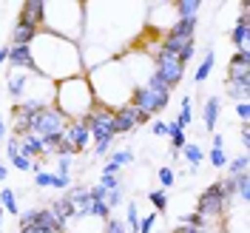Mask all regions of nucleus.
<instances>
[{
  "label": "nucleus",
  "mask_w": 250,
  "mask_h": 233,
  "mask_svg": "<svg viewBox=\"0 0 250 233\" xmlns=\"http://www.w3.org/2000/svg\"><path fill=\"white\" fill-rule=\"evenodd\" d=\"M103 173H111V176H114V173H120V168H117V165H111V162H105V168H103Z\"/></svg>",
  "instance_id": "nucleus-46"
},
{
  "label": "nucleus",
  "mask_w": 250,
  "mask_h": 233,
  "mask_svg": "<svg viewBox=\"0 0 250 233\" xmlns=\"http://www.w3.org/2000/svg\"><path fill=\"white\" fill-rule=\"evenodd\" d=\"M239 140H242V148L248 151V148H250V125H248V123H242V131H239Z\"/></svg>",
  "instance_id": "nucleus-42"
},
{
  "label": "nucleus",
  "mask_w": 250,
  "mask_h": 233,
  "mask_svg": "<svg viewBox=\"0 0 250 233\" xmlns=\"http://www.w3.org/2000/svg\"><path fill=\"white\" fill-rule=\"evenodd\" d=\"M0 225H3V208H0Z\"/></svg>",
  "instance_id": "nucleus-51"
},
{
  "label": "nucleus",
  "mask_w": 250,
  "mask_h": 233,
  "mask_svg": "<svg viewBox=\"0 0 250 233\" xmlns=\"http://www.w3.org/2000/svg\"><path fill=\"white\" fill-rule=\"evenodd\" d=\"M151 120V117H145L140 108H134L131 103L128 106H120V108L114 111V137H120V134H131L134 128H140Z\"/></svg>",
  "instance_id": "nucleus-7"
},
{
  "label": "nucleus",
  "mask_w": 250,
  "mask_h": 233,
  "mask_svg": "<svg viewBox=\"0 0 250 233\" xmlns=\"http://www.w3.org/2000/svg\"><path fill=\"white\" fill-rule=\"evenodd\" d=\"M9 65L12 68H20V71H34L31 48L29 46H9Z\"/></svg>",
  "instance_id": "nucleus-12"
},
{
  "label": "nucleus",
  "mask_w": 250,
  "mask_h": 233,
  "mask_svg": "<svg viewBox=\"0 0 250 233\" xmlns=\"http://www.w3.org/2000/svg\"><path fill=\"white\" fill-rule=\"evenodd\" d=\"M111 165H117V168H123V165H128V162H134V151L131 148H120V151H114L108 159Z\"/></svg>",
  "instance_id": "nucleus-26"
},
{
  "label": "nucleus",
  "mask_w": 250,
  "mask_h": 233,
  "mask_svg": "<svg viewBox=\"0 0 250 233\" xmlns=\"http://www.w3.org/2000/svg\"><path fill=\"white\" fill-rule=\"evenodd\" d=\"M31 63L34 71L40 77H46L48 83H62L68 77H83L85 65H83V54H80L77 43L62 40L57 34L48 31H37V37L31 40Z\"/></svg>",
  "instance_id": "nucleus-1"
},
{
  "label": "nucleus",
  "mask_w": 250,
  "mask_h": 233,
  "mask_svg": "<svg viewBox=\"0 0 250 233\" xmlns=\"http://www.w3.org/2000/svg\"><path fill=\"white\" fill-rule=\"evenodd\" d=\"M57 173H46V171H34V185L37 188H54Z\"/></svg>",
  "instance_id": "nucleus-32"
},
{
  "label": "nucleus",
  "mask_w": 250,
  "mask_h": 233,
  "mask_svg": "<svg viewBox=\"0 0 250 233\" xmlns=\"http://www.w3.org/2000/svg\"><path fill=\"white\" fill-rule=\"evenodd\" d=\"M248 94H250V88H233V85H228V97H230V100L245 103V100H248Z\"/></svg>",
  "instance_id": "nucleus-38"
},
{
  "label": "nucleus",
  "mask_w": 250,
  "mask_h": 233,
  "mask_svg": "<svg viewBox=\"0 0 250 233\" xmlns=\"http://www.w3.org/2000/svg\"><path fill=\"white\" fill-rule=\"evenodd\" d=\"M17 154H20V142H17V137H9V142H6V156L15 159Z\"/></svg>",
  "instance_id": "nucleus-41"
},
{
  "label": "nucleus",
  "mask_w": 250,
  "mask_h": 233,
  "mask_svg": "<svg viewBox=\"0 0 250 233\" xmlns=\"http://www.w3.org/2000/svg\"><path fill=\"white\" fill-rule=\"evenodd\" d=\"M213 145H225V137L222 134H213Z\"/></svg>",
  "instance_id": "nucleus-49"
},
{
  "label": "nucleus",
  "mask_w": 250,
  "mask_h": 233,
  "mask_svg": "<svg viewBox=\"0 0 250 233\" xmlns=\"http://www.w3.org/2000/svg\"><path fill=\"white\" fill-rule=\"evenodd\" d=\"M219 108H222V103H219V97H216V94L205 100V128H208V131H213V128H216Z\"/></svg>",
  "instance_id": "nucleus-15"
},
{
  "label": "nucleus",
  "mask_w": 250,
  "mask_h": 233,
  "mask_svg": "<svg viewBox=\"0 0 250 233\" xmlns=\"http://www.w3.org/2000/svg\"><path fill=\"white\" fill-rule=\"evenodd\" d=\"M51 213H54V216L60 219V225L65 228V222H68V219L74 216L77 211H74V205H71L68 199H65V196H62V199H57V202L51 205Z\"/></svg>",
  "instance_id": "nucleus-19"
},
{
  "label": "nucleus",
  "mask_w": 250,
  "mask_h": 233,
  "mask_svg": "<svg viewBox=\"0 0 250 233\" xmlns=\"http://www.w3.org/2000/svg\"><path fill=\"white\" fill-rule=\"evenodd\" d=\"M3 63H9V46L0 48V65H3Z\"/></svg>",
  "instance_id": "nucleus-47"
},
{
  "label": "nucleus",
  "mask_w": 250,
  "mask_h": 233,
  "mask_svg": "<svg viewBox=\"0 0 250 233\" xmlns=\"http://www.w3.org/2000/svg\"><path fill=\"white\" fill-rule=\"evenodd\" d=\"M62 140L74 148V154H83V151L88 148V142H91V134H88L85 123H65V128H62Z\"/></svg>",
  "instance_id": "nucleus-9"
},
{
  "label": "nucleus",
  "mask_w": 250,
  "mask_h": 233,
  "mask_svg": "<svg viewBox=\"0 0 250 233\" xmlns=\"http://www.w3.org/2000/svg\"><path fill=\"white\" fill-rule=\"evenodd\" d=\"M168 140H171V148H173L171 154H179V151L185 148V128L176 123V120L168 123Z\"/></svg>",
  "instance_id": "nucleus-16"
},
{
  "label": "nucleus",
  "mask_w": 250,
  "mask_h": 233,
  "mask_svg": "<svg viewBox=\"0 0 250 233\" xmlns=\"http://www.w3.org/2000/svg\"><path fill=\"white\" fill-rule=\"evenodd\" d=\"M190 120H193V108H190V97H182V106H179V117H176V123L182 125V128H188V125H190Z\"/></svg>",
  "instance_id": "nucleus-25"
},
{
  "label": "nucleus",
  "mask_w": 250,
  "mask_h": 233,
  "mask_svg": "<svg viewBox=\"0 0 250 233\" xmlns=\"http://www.w3.org/2000/svg\"><path fill=\"white\" fill-rule=\"evenodd\" d=\"M156 219H159L156 213H148V216H142L140 231H137V233H151V231H154V225H156Z\"/></svg>",
  "instance_id": "nucleus-37"
},
{
  "label": "nucleus",
  "mask_w": 250,
  "mask_h": 233,
  "mask_svg": "<svg viewBox=\"0 0 250 233\" xmlns=\"http://www.w3.org/2000/svg\"><path fill=\"white\" fill-rule=\"evenodd\" d=\"M196 213L199 216H222L225 213V199H222V185L213 182V185H208L202 191V196H199V202H196Z\"/></svg>",
  "instance_id": "nucleus-8"
},
{
  "label": "nucleus",
  "mask_w": 250,
  "mask_h": 233,
  "mask_svg": "<svg viewBox=\"0 0 250 233\" xmlns=\"http://www.w3.org/2000/svg\"><path fill=\"white\" fill-rule=\"evenodd\" d=\"M125 231L137 233L140 231V208L137 202H128V216H125Z\"/></svg>",
  "instance_id": "nucleus-23"
},
{
  "label": "nucleus",
  "mask_w": 250,
  "mask_h": 233,
  "mask_svg": "<svg viewBox=\"0 0 250 233\" xmlns=\"http://www.w3.org/2000/svg\"><path fill=\"white\" fill-rule=\"evenodd\" d=\"M46 20V3L43 0H26L20 6V23H29L34 29H40Z\"/></svg>",
  "instance_id": "nucleus-10"
},
{
  "label": "nucleus",
  "mask_w": 250,
  "mask_h": 233,
  "mask_svg": "<svg viewBox=\"0 0 250 233\" xmlns=\"http://www.w3.org/2000/svg\"><path fill=\"white\" fill-rule=\"evenodd\" d=\"M151 134H154V137H168V123L154 120V123H151Z\"/></svg>",
  "instance_id": "nucleus-40"
},
{
  "label": "nucleus",
  "mask_w": 250,
  "mask_h": 233,
  "mask_svg": "<svg viewBox=\"0 0 250 233\" xmlns=\"http://www.w3.org/2000/svg\"><path fill=\"white\" fill-rule=\"evenodd\" d=\"M228 65H233V68H248V65H250V51H248V48H245V51H236Z\"/></svg>",
  "instance_id": "nucleus-35"
},
{
  "label": "nucleus",
  "mask_w": 250,
  "mask_h": 233,
  "mask_svg": "<svg viewBox=\"0 0 250 233\" xmlns=\"http://www.w3.org/2000/svg\"><path fill=\"white\" fill-rule=\"evenodd\" d=\"M97 185L105 188V191H114V188H123V179H120V173H114V176H111V173H103Z\"/></svg>",
  "instance_id": "nucleus-31"
},
{
  "label": "nucleus",
  "mask_w": 250,
  "mask_h": 233,
  "mask_svg": "<svg viewBox=\"0 0 250 233\" xmlns=\"http://www.w3.org/2000/svg\"><path fill=\"white\" fill-rule=\"evenodd\" d=\"M248 154H239L236 156V159H230V162H228V168H230V173H228V176H239V173H245L248 171Z\"/></svg>",
  "instance_id": "nucleus-28"
},
{
  "label": "nucleus",
  "mask_w": 250,
  "mask_h": 233,
  "mask_svg": "<svg viewBox=\"0 0 250 233\" xmlns=\"http://www.w3.org/2000/svg\"><path fill=\"white\" fill-rule=\"evenodd\" d=\"M210 165H213V168H225V165H228L225 145H210Z\"/></svg>",
  "instance_id": "nucleus-27"
},
{
  "label": "nucleus",
  "mask_w": 250,
  "mask_h": 233,
  "mask_svg": "<svg viewBox=\"0 0 250 233\" xmlns=\"http://www.w3.org/2000/svg\"><path fill=\"white\" fill-rule=\"evenodd\" d=\"M105 233H128V231H125V222H120V219H108V222H105Z\"/></svg>",
  "instance_id": "nucleus-39"
},
{
  "label": "nucleus",
  "mask_w": 250,
  "mask_h": 233,
  "mask_svg": "<svg viewBox=\"0 0 250 233\" xmlns=\"http://www.w3.org/2000/svg\"><path fill=\"white\" fill-rule=\"evenodd\" d=\"M236 114H239V117H242V123H248V120H250V103H248V100H245V103H239V106H236Z\"/></svg>",
  "instance_id": "nucleus-43"
},
{
  "label": "nucleus",
  "mask_w": 250,
  "mask_h": 233,
  "mask_svg": "<svg viewBox=\"0 0 250 233\" xmlns=\"http://www.w3.org/2000/svg\"><path fill=\"white\" fill-rule=\"evenodd\" d=\"M51 106L65 117V123H83L94 108H97V100H94L91 83L88 77H68L54 85V100Z\"/></svg>",
  "instance_id": "nucleus-2"
},
{
  "label": "nucleus",
  "mask_w": 250,
  "mask_h": 233,
  "mask_svg": "<svg viewBox=\"0 0 250 233\" xmlns=\"http://www.w3.org/2000/svg\"><path fill=\"white\" fill-rule=\"evenodd\" d=\"M179 225H190V228H196V231H205V228H208V219H205V216H199V213L193 211V213H185Z\"/></svg>",
  "instance_id": "nucleus-29"
},
{
  "label": "nucleus",
  "mask_w": 250,
  "mask_h": 233,
  "mask_svg": "<svg viewBox=\"0 0 250 233\" xmlns=\"http://www.w3.org/2000/svg\"><path fill=\"white\" fill-rule=\"evenodd\" d=\"M0 199H3V211H6V213L20 216V208H17V193L12 191V188L3 185V191H0Z\"/></svg>",
  "instance_id": "nucleus-22"
},
{
  "label": "nucleus",
  "mask_w": 250,
  "mask_h": 233,
  "mask_svg": "<svg viewBox=\"0 0 250 233\" xmlns=\"http://www.w3.org/2000/svg\"><path fill=\"white\" fill-rule=\"evenodd\" d=\"M17 142H20V154L29 156L31 162L34 159H46V151H43V142H40V137H34V134H23V137H17Z\"/></svg>",
  "instance_id": "nucleus-11"
},
{
  "label": "nucleus",
  "mask_w": 250,
  "mask_h": 233,
  "mask_svg": "<svg viewBox=\"0 0 250 233\" xmlns=\"http://www.w3.org/2000/svg\"><path fill=\"white\" fill-rule=\"evenodd\" d=\"M62 128H65V117L54 106L40 108L34 114V120H31V134L40 137V140L43 137H51V134H62Z\"/></svg>",
  "instance_id": "nucleus-4"
},
{
  "label": "nucleus",
  "mask_w": 250,
  "mask_h": 233,
  "mask_svg": "<svg viewBox=\"0 0 250 233\" xmlns=\"http://www.w3.org/2000/svg\"><path fill=\"white\" fill-rule=\"evenodd\" d=\"M12 165H15L17 171H23V173H26V171H31V165H34V162H31L29 156H23V154H17V156H15V159H12Z\"/></svg>",
  "instance_id": "nucleus-36"
},
{
  "label": "nucleus",
  "mask_w": 250,
  "mask_h": 233,
  "mask_svg": "<svg viewBox=\"0 0 250 233\" xmlns=\"http://www.w3.org/2000/svg\"><path fill=\"white\" fill-rule=\"evenodd\" d=\"M6 176H9V168H6V165H3V162H0V185H3V182H6Z\"/></svg>",
  "instance_id": "nucleus-48"
},
{
  "label": "nucleus",
  "mask_w": 250,
  "mask_h": 233,
  "mask_svg": "<svg viewBox=\"0 0 250 233\" xmlns=\"http://www.w3.org/2000/svg\"><path fill=\"white\" fill-rule=\"evenodd\" d=\"M168 100H171V94H154V91H148L145 85H137L134 94H131V106L140 108L145 117L162 114V111L168 108Z\"/></svg>",
  "instance_id": "nucleus-5"
},
{
  "label": "nucleus",
  "mask_w": 250,
  "mask_h": 233,
  "mask_svg": "<svg viewBox=\"0 0 250 233\" xmlns=\"http://www.w3.org/2000/svg\"><path fill=\"white\" fill-rule=\"evenodd\" d=\"M125 199L123 188H114V191H105V205H108V211H114V208H120Z\"/></svg>",
  "instance_id": "nucleus-30"
},
{
  "label": "nucleus",
  "mask_w": 250,
  "mask_h": 233,
  "mask_svg": "<svg viewBox=\"0 0 250 233\" xmlns=\"http://www.w3.org/2000/svg\"><path fill=\"white\" fill-rule=\"evenodd\" d=\"M228 85H233V88H250V71L248 68L228 65Z\"/></svg>",
  "instance_id": "nucleus-18"
},
{
  "label": "nucleus",
  "mask_w": 250,
  "mask_h": 233,
  "mask_svg": "<svg viewBox=\"0 0 250 233\" xmlns=\"http://www.w3.org/2000/svg\"><path fill=\"white\" fill-rule=\"evenodd\" d=\"M148 199H151V205H154V211H156V213H159V211L165 213V208H168V193H165L162 188L151 191V193H148Z\"/></svg>",
  "instance_id": "nucleus-24"
},
{
  "label": "nucleus",
  "mask_w": 250,
  "mask_h": 233,
  "mask_svg": "<svg viewBox=\"0 0 250 233\" xmlns=\"http://www.w3.org/2000/svg\"><path fill=\"white\" fill-rule=\"evenodd\" d=\"M193 51H196V43L190 40V43H188V46L182 48L179 54H176V60H179V65H182V68H188V63L193 60Z\"/></svg>",
  "instance_id": "nucleus-34"
},
{
  "label": "nucleus",
  "mask_w": 250,
  "mask_h": 233,
  "mask_svg": "<svg viewBox=\"0 0 250 233\" xmlns=\"http://www.w3.org/2000/svg\"><path fill=\"white\" fill-rule=\"evenodd\" d=\"M154 71L165 80V85H168L171 91L182 83V77H185V68L179 65L176 54H168V51H156L154 54Z\"/></svg>",
  "instance_id": "nucleus-6"
},
{
  "label": "nucleus",
  "mask_w": 250,
  "mask_h": 233,
  "mask_svg": "<svg viewBox=\"0 0 250 233\" xmlns=\"http://www.w3.org/2000/svg\"><path fill=\"white\" fill-rule=\"evenodd\" d=\"M173 9H176L179 20H196V12L202 9V3L199 0H179V3H173Z\"/></svg>",
  "instance_id": "nucleus-17"
},
{
  "label": "nucleus",
  "mask_w": 250,
  "mask_h": 233,
  "mask_svg": "<svg viewBox=\"0 0 250 233\" xmlns=\"http://www.w3.org/2000/svg\"><path fill=\"white\" fill-rule=\"evenodd\" d=\"M248 37H250V31H248V15H239V17H236V26L230 29V43H233L239 51H245V48H248Z\"/></svg>",
  "instance_id": "nucleus-13"
},
{
  "label": "nucleus",
  "mask_w": 250,
  "mask_h": 233,
  "mask_svg": "<svg viewBox=\"0 0 250 233\" xmlns=\"http://www.w3.org/2000/svg\"><path fill=\"white\" fill-rule=\"evenodd\" d=\"M37 31L40 29H34V26H29V23H20V20H17L15 31H12V43H9V46H31V40L37 37Z\"/></svg>",
  "instance_id": "nucleus-14"
},
{
  "label": "nucleus",
  "mask_w": 250,
  "mask_h": 233,
  "mask_svg": "<svg viewBox=\"0 0 250 233\" xmlns=\"http://www.w3.org/2000/svg\"><path fill=\"white\" fill-rule=\"evenodd\" d=\"M57 165H60V173L71 176V159L68 156H57Z\"/></svg>",
  "instance_id": "nucleus-44"
},
{
  "label": "nucleus",
  "mask_w": 250,
  "mask_h": 233,
  "mask_svg": "<svg viewBox=\"0 0 250 233\" xmlns=\"http://www.w3.org/2000/svg\"><path fill=\"white\" fill-rule=\"evenodd\" d=\"M83 123L88 128V134L94 137V156H105V151L111 148V142L117 140L114 137V111L97 106Z\"/></svg>",
  "instance_id": "nucleus-3"
},
{
  "label": "nucleus",
  "mask_w": 250,
  "mask_h": 233,
  "mask_svg": "<svg viewBox=\"0 0 250 233\" xmlns=\"http://www.w3.org/2000/svg\"><path fill=\"white\" fill-rule=\"evenodd\" d=\"M3 137H6V123H3V117H0V142H3Z\"/></svg>",
  "instance_id": "nucleus-50"
},
{
  "label": "nucleus",
  "mask_w": 250,
  "mask_h": 233,
  "mask_svg": "<svg viewBox=\"0 0 250 233\" xmlns=\"http://www.w3.org/2000/svg\"><path fill=\"white\" fill-rule=\"evenodd\" d=\"M213 65H216V57H213V48H208V51H205V60L199 63V68H196V74H193V80H196V83H205V80L210 77Z\"/></svg>",
  "instance_id": "nucleus-20"
},
{
  "label": "nucleus",
  "mask_w": 250,
  "mask_h": 233,
  "mask_svg": "<svg viewBox=\"0 0 250 233\" xmlns=\"http://www.w3.org/2000/svg\"><path fill=\"white\" fill-rule=\"evenodd\" d=\"M185 159L190 162V173H196L199 171V162L205 159V151L196 142H185Z\"/></svg>",
  "instance_id": "nucleus-21"
},
{
  "label": "nucleus",
  "mask_w": 250,
  "mask_h": 233,
  "mask_svg": "<svg viewBox=\"0 0 250 233\" xmlns=\"http://www.w3.org/2000/svg\"><path fill=\"white\" fill-rule=\"evenodd\" d=\"M173 233H205V231H196V228H190V225H176Z\"/></svg>",
  "instance_id": "nucleus-45"
},
{
  "label": "nucleus",
  "mask_w": 250,
  "mask_h": 233,
  "mask_svg": "<svg viewBox=\"0 0 250 233\" xmlns=\"http://www.w3.org/2000/svg\"><path fill=\"white\" fill-rule=\"evenodd\" d=\"M156 176H159V182H162V191H165V188H171V185H173V179H176L173 168H168V165H162V168L156 171Z\"/></svg>",
  "instance_id": "nucleus-33"
}]
</instances>
